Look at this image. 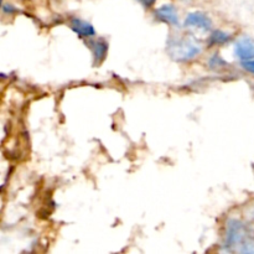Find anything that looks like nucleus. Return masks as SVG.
Listing matches in <instances>:
<instances>
[{
    "mask_svg": "<svg viewBox=\"0 0 254 254\" xmlns=\"http://www.w3.org/2000/svg\"><path fill=\"white\" fill-rule=\"evenodd\" d=\"M166 51L176 62H190L202 52L201 44L193 37L185 35H173L168 39Z\"/></svg>",
    "mask_w": 254,
    "mask_h": 254,
    "instance_id": "nucleus-1",
    "label": "nucleus"
},
{
    "mask_svg": "<svg viewBox=\"0 0 254 254\" xmlns=\"http://www.w3.org/2000/svg\"><path fill=\"white\" fill-rule=\"evenodd\" d=\"M247 237V228L241 221L230 220L226 226V236L223 247L227 250H233L238 246H243Z\"/></svg>",
    "mask_w": 254,
    "mask_h": 254,
    "instance_id": "nucleus-2",
    "label": "nucleus"
},
{
    "mask_svg": "<svg viewBox=\"0 0 254 254\" xmlns=\"http://www.w3.org/2000/svg\"><path fill=\"white\" fill-rule=\"evenodd\" d=\"M184 26L190 27V29L202 30V31H210L212 27V20L207 14L202 11H193L188 14Z\"/></svg>",
    "mask_w": 254,
    "mask_h": 254,
    "instance_id": "nucleus-3",
    "label": "nucleus"
},
{
    "mask_svg": "<svg viewBox=\"0 0 254 254\" xmlns=\"http://www.w3.org/2000/svg\"><path fill=\"white\" fill-rule=\"evenodd\" d=\"M235 55L241 61L254 60V37L242 36L236 41Z\"/></svg>",
    "mask_w": 254,
    "mask_h": 254,
    "instance_id": "nucleus-4",
    "label": "nucleus"
},
{
    "mask_svg": "<svg viewBox=\"0 0 254 254\" xmlns=\"http://www.w3.org/2000/svg\"><path fill=\"white\" fill-rule=\"evenodd\" d=\"M154 16L159 21L165 22V24L171 25V26H178L179 22H180L178 9L173 4H164L159 6L154 11Z\"/></svg>",
    "mask_w": 254,
    "mask_h": 254,
    "instance_id": "nucleus-5",
    "label": "nucleus"
},
{
    "mask_svg": "<svg viewBox=\"0 0 254 254\" xmlns=\"http://www.w3.org/2000/svg\"><path fill=\"white\" fill-rule=\"evenodd\" d=\"M71 29L78 35L81 39H91L96 35V29L91 22L86 21L79 17H72L71 19Z\"/></svg>",
    "mask_w": 254,
    "mask_h": 254,
    "instance_id": "nucleus-6",
    "label": "nucleus"
},
{
    "mask_svg": "<svg viewBox=\"0 0 254 254\" xmlns=\"http://www.w3.org/2000/svg\"><path fill=\"white\" fill-rule=\"evenodd\" d=\"M92 52H93V64H101L106 60L107 54H108V42L104 39H97L91 41Z\"/></svg>",
    "mask_w": 254,
    "mask_h": 254,
    "instance_id": "nucleus-7",
    "label": "nucleus"
},
{
    "mask_svg": "<svg viewBox=\"0 0 254 254\" xmlns=\"http://www.w3.org/2000/svg\"><path fill=\"white\" fill-rule=\"evenodd\" d=\"M231 40H232V36L228 32L222 31V30H215V31L211 32L210 37L207 40V45L208 47L221 46V45H225L227 42H230Z\"/></svg>",
    "mask_w": 254,
    "mask_h": 254,
    "instance_id": "nucleus-8",
    "label": "nucleus"
},
{
    "mask_svg": "<svg viewBox=\"0 0 254 254\" xmlns=\"http://www.w3.org/2000/svg\"><path fill=\"white\" fill-rule=\"evenodd\" d=\"M208 64H210L211 68H221V67L227 66V64H226L225 60H223L222 57L217 54L213 55V56L211 57L210 61H208Z\"/></svg>",
    "mask_w": 254,
    "mask_h": 254,
    "instance_id": "nucleus-9",
    "label": "nucleus"
},
{
    "mask_svg": "<svg viewBox=\"0 0 254 254\" xmlns=\"http://www.w3.org/2000/svg\"><path fill=\"white\" fill-rule=\"evenodd\" d=\"M242 67L250 73L254 74V60H250V61H242Z\"/></svg>",
    "mask_w": 254,
    "mask_h": 254,
    "instance_id": "nucleus-10",
    "label": "nucleus"
},
{
    "mask_svg": "<svg viewBox=\"0 0 254 254\" xmlns=\"http://www.w3.org/2000/svg\"><path fill=\"white\" fill-rule=\"evenodd\" d=\"M156 0H139V2H140L141 5H143L144 7H150L153 6L154 4H155Z\"/></svg>",
    "mask_w": 254,
    "mask_h": 254,
    "instance_id": "nucleus-11",
    "label": "nucleus"
}]
</instances>
